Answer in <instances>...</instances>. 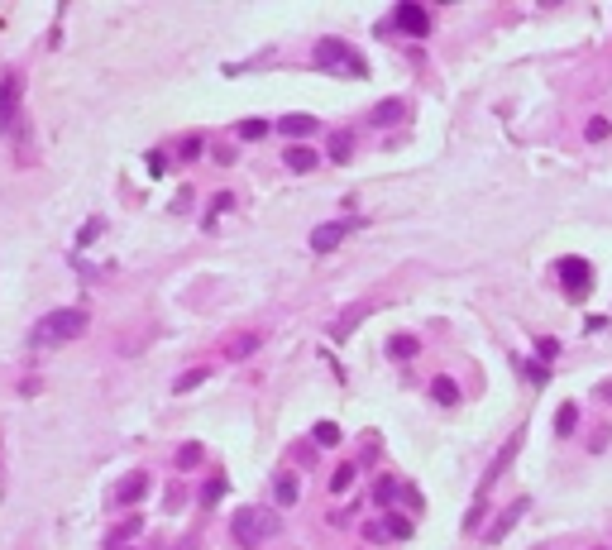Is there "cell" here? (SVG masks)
<instances>
[{"instance_id": "1", "label": "cell", "mask_w": 612, "mask_h": 550, "mask_svg": "<svg viewBox=\"0 0 612 550\" xmlns=\"http://www.w3.org/2000/svg\"><path fill=\"white\" fill-rule=\"evenodd\" d=\"M86 326H91L86 306H62V311L39 316V326L29 330V340H34V345H67V340L86 335Z\"/></svg>"}, {"instance_id": "2", "label": "cell", "mask_w": 612, "mask_h": 550, "mask_svg": "<svg viewBox=\"0 0 612 550\" xmlns=\"http://www.w3.org/2000/svg\"><path fill=\"white\" fill-rule=\"evenodd\" d=\"M230 531H235V541H240L244 550H259L268 536H278V517H273L268 507H240L235 522H230Z\"/></svg>"}, {"instance_id": "3", "label": "cell", "mask_w": 612, "mask_h": 550, "mask_svg": "<svg viewBox=\"0 0 612 550\" xmlns=\"http://www.w3.org/2000/svg\"><path fill=\"white\" fill-rule=\"evenodd\" d=\"M311 62H316V67H340V72H349V77H369V62L354 53L345 39H320Z\"/></svg>"}, {"instance_id": "4", "label": "cell", "mask_w": 612, "mask_h": 550, "mask_svg": "<svg viewBox=\"0 0 612 550\" xmlns=\"http://www.w3.org/2000/svg\"><path fill=\"white\" fill-rule=\"evenodd\" d=\"M555 277H559V287H564V292H569V297L579 302L588 287H593V263L569 254V259H559V263H555Z\"/></svg>"}, {"instance_id": "5", "label": "cell", "mask_w": 612, "mask_h": 550, "mask_svg": "<svg viewBox=\"0 0 612 550\" xmlns=\"http://www.w3.org/2000/svg\"><path fill=\"white\" fill-rule=\"evenodd\" d=\"M20 72H5L0 77V135H15V125H20Z\"/></svg>"}, {"instance_id": "6", "label": "cell", "mask_w": 612, "mask_h": 550, "mask_svg": "<svg viewBox=\"0 0 612 550\" xmlns=\"http://www.w3.org/2000/svg\"><path fill=\"white\" fill-rule=\"evenodd\" d=\"M526 507H531L526 497H512V502H507L503 512H498V522L488 526V536H483V541H493V546H498V541H503L507 531H512V526H517V522H522V517H526Z\"/></svg>"}, {"instance_id": "7", "label": "cell", "mask_w": 612, "mask_h": 550, "mask_svg": "<svg viewBox=\"0 0 612 550\" xmlns=\"http://www.w3.org/2000/svg\"><path fill=\"white\" fill-rule=\"evenodd\" d=\"M393 25H397V29H407L412 39H426V34H430V15L421 10V5H412V0H407V5H397Z\"/></svg>"}, {"instance_id": "8", "label": "cell", "mask_w": 612, "mask_h": 550, "mask_svg": "<svg viewBox=\"0 0 612 550\" xmlns=\"http://www.w3.org/2000/svg\"><path fill=\"white\" fill-rule=\"evenodd\" d=\"M349 230V220H325V225H316V235H311V249L316 254H330V249H340V240H345Z\"/></svg>"}, {"instance_id": "9", "label": "cell", "mask_w": 612, "mask_h": 550, "mask_svg": "<svg viewBox=\"0 0 612 550\" xmlns=\"http://www.w3.org/2000/svg\"><path fill=\"white\" fill-rule=\"evenodd\" d=\"M144 493H149V474H144V469H134V474H125V479L115 483V502H120V507H134Z\"/></svg>"}, {"instance_id": "10", "label": "cell", "mask_w": 612, "mask_h": 550, "mask_svg": "<svg viewBox=\"0 0 612 550\" xmlns=\"http://www.w3.org/2000/svg\"><path fill=\"white\" fill-rule=\"evenodd\" d=\"M517 450H522V426H517V436H512V440L503 445V455H498V460L488 465V474H483V488H479V497L488 493V488H493V479H503V474H507V465L517 460Z\"/></svg>"}, {"instance_id": "11", "label": "cell", "mask_w": 612, "mask_h": 550, "mask_svg": "<svg viewBox=\"0 0 612 550\" xmlns=\"http://www.w3.org/2000/svg\"><path fill=\"white\" fill-rule=\"evenodd\" d=\"M278 130L292 135V139H306V135H316V130H320V120H316V115H283Z\"/></svg>"}, {"instance_id": "12", "label": "cell", "mask_w": 612, "mask_h": 550, "mask_svg": "<svg viewBox=\"0 0 612 550\" xmlns=\"http://www.w3.org/2000/svg\"><path fill=\"white\" fill-rule=\"evenodd\" d=\"M283 163L292 167V172H311V167L320 163V153H316V149H306V144H292V149L283 153Z\"/></svg>"}, {"instance_id": "13", "label": "cell", "mask_w": 612, "mask_h": 550, "mask_svg": "<svg viewBox=\"0 0 612 550\" xmlns=\"http://www.w3.org/2000/svg\"><path fill=\"white\" fill-rule=\"evenodd\" d=\"M369 311H373L369 302H359V306H354V311H349V316H340V321L330 326V340H349V335H354V326H359V321H364Z\"/></svg>"}, {"instance_id": "14", "label": "cell", "mask_w": 612, "mask_h": 550, "mask_svg": "<svg viewBox=\"0 0 612 550\" xmlns=\"http://www.w3.org/2000/svg\"><path fill=\"white\" fill-rule=\"evenodd\" d=\"M273 493H278V502H283V507H292L297 497H301V483H297V474H287V469H283V474L273 479Z\"/></svg>"}, {"instance_id": "15", "label": "cell", "mask_w": 612, "mask_h": 550, "mask_svg": "<svg viewBox=\"0 0 612 550\" xmlns=\"http://www.w3.org/2000/svg\"><path fill=\"white\" fill-rule=\"evenodd\" d=\"M430 397H435L440 407H454V402H459V387H454V378H430Z\"/></svg>"}, {"instance_id": "16", "label": "cell", "mask_w": 612, "mask_h": 550, "mask_svg": "<svg viewBox=\"0 0 612 550\" xmlns=\"http://www.w3.org/2000/svg\"><path fill=\"white\" fill-rule=\"evenodd\" d=\"M349 153H354V135H349V130H335V135H330V158H335V163H349Z\"/></svg>"}, {"instance_id": "17", "label": "cell", "mask_w": 612, "mask_h": 550, "mask_svg": "<svg viewBox=\"0 0 612 550\" xmlns=\"http://www.w3.org/2000/svg\"><path fill=\"white\" fill-rule=\"evenodd\" d=\"M402 115H407V106H402V101H383V106L373 110L369 120H373V125H397Z\"/></svg>"}, {"instance_id": "18", "label": "cell", "mask_w": 612, "mask_h": 550, "mask_svg": "<svg viewBox=\"0 0 612 550\" xmlns=\"http://www.w3.org/2000/svg\"><path fill=\"white\" fill-rule=\"evenodd\" d=\"M416 350H421L416 335H393V340H388V355H393V359H412Z\"/></svg>"}, {"instance_id": "19", "label": "cell", "mask_w": 612, "mask_h": 550, "mask_svg": "<svg viewBox=\"0 0 612 550\" xmlns=\"http://www.w3.org/2000/svg\"><path fill=\"white\" fill-rule=\"evenodd\" d=\"M574 421H579V407L564 402V407L555 412V436H574Z\"/></svg>"}, {"instance_id": "20", "label": "cell", "mask_w": 612, "mask_h": 550, "mask_svg": "<svg viewBox=\"0 0 612 550\" xmlns=\"http://www.w3.org/2000/svg\"><path fill=\"white\" fill-rule=\"evenodd\" d=\"M383 526H388V536H393V541H407V536H412V517H402V512H388V517H383Z\"/></svg>"}, {"instance_id": "21", "label": "cell", "mask_w": 612, "mask_h": 550, "mask_svg": "<svg viewBox=\"0 0 612 550\" xmlns=\"http://www.w3.org/2000/svg\"><path fill=\"white\" fill-rule=\"evenodd\" d=\"M254 350H259V335H240V340L225 345V355H230V359H249Z\"/></svg>"}, {"instance_id": "22", "label": "cell", "mask_w": 612, "mask_h": 550, "mask_svg": "<svg viewBox=\"0 0 612 550\" xmlns=\"http://www.w3.org/2000/svg\"><path fill=\"white\" fill-rule=\"evenodd\" d=\"M393 497H397V479H378L373 483V502L378 507H393Z\"/></svg>"}, {"instance_id": "23", "label": "cell", "mask_w": 612, "mask_h": 550, "mask_svg": "<svg viewBox=\"0 0 612 550\" xmlns=\"http://www.w3.org/2000/svg\"><path fill=\"white\" fill-rule=\"evenodd\" d=\"M220 497H225V474H215V479H206V488H201V502H206V507H215Z\"/></svg>"}, {"instance_id": "24", "label": "cell", "mask_w": 612, "mask_h": 550, "mask_svg": "<svg viewBox=\"0 0 612 550\" xmlns=\"http://www.w3.org/2000/svg\"><path fill=\"white\" fill-rule=\"evenodd\" d=\"M235 135H240L244 144H249V139H264L268 135V120H240V125H235Z\"/></svg>"}, {"instance_id": "25", "label": "cell", "mask_w": 612, "mask_h": 550, "mask_svg": "<svg viewBox=\"0 0 612 550\" xmlns=\"http://www.w3.org/2000/svg\"><path fill=\"white\" fill-rule=\"evenodd\" d=\"M311 436H316V445H340V426H335V421H316Z\"/></svg>"}, {"instance_id": "26", "label": "cell", "mask_w": 612, "mask_h": 550, "mask_svg": "<svg viewBox=\"0 0 612 550\" xmlns=\"http://www.w3.org/2000/svg\"><path fill=\"white\" fill-rule=\"evenodd\" d=\"M225 211H230V192H220V196H215V201H211V211L201 216V225L211 230V225H215V220H220V216H225Z\"/></svg>"}, {"instance_id": "27", "label": "cell", "mask_w": 612, "mask_h": 550, "mask_svg": "<svg viewBox=\"0 0 612 550\" xmlns=\"http://www.w3.org/2000/svg\"><path fill=\"white\" fill-rule=\"evenodd\" d=\"M517 369H522V373H526V378H531L536 387H540V383H550V369H545V364H531V359H522Z\"/></svg>"}, {"instance_id": "28", "label": "cell", "mask_w": 612, "mask_h": 550, "mask_svg": "<svg viewBox=\"0 0 612 550\" xmlns=\"http://www.w3.org/2000/svg\"><path fill=\"white\" fill-rule=\"evenodd\" d=\"M354 474H359L354 465H340V469H335V479H330V493H345L349 483H354Z\"/></svg>"}, {"instance_id": "29", "label": "cell", "mask_w": 612, "mask_h": 550, "mask_svg": "<svg viewBox=\"0 0 612 550\" xmlns=\"http://www.w3.org/2000/svg\"><path fill=\"white\" fill-rule=\"evenodd\" d=\"M206 373H211V369H191V373H182V378L172 383V392H191L196 383H206Z\"/></svg>"}, {"instance_id": "30", "label": "cell", "mask_w": 612, "mask_h": 550, "mask_svg": "<svg viewBox=\"0 0 612 550\" xmlns=\"http://www.w3.org/2000/svg\"><path fill=\"white\" fill-rule=\"evenodd\" d=\"M196 460H201V445H182L172 465H177V469H191V465H196Z\"/></svg>"}, {"instance_id": "31", "label": "cell", "mask_w": 612, "mask_h": 550, "mask_svg": "<svg viewBox=\"0 0 612 550\" xmlns=\"http://www.w3.org/2000/svg\"><path fill=\"white\" fill-rule=\"evenodd\" d=\"M483 512H488V497H479L474 507H469V517H464V531H479V522H483Z\"/></svg>"}, {"instance_id": "32", "label": "cell", "mask_w": 612, "mask_h": 550, "mask_svg": "<svg viewBox=\"0 0 612 550\" xmlns=\"http://www.w3.org/2000/svg\"><path fill=\"white\" fill-rule=\"evenodd\" d=\"M584 135H588V139H608V135H612V125L603 120V115H598V120H588V125H584Z\"/></svg>"}, {"instance_id": "33", "label": "cell", "mask_w": 612, "mask_h": 550, "mask_svg": "<svg viewBox=\"0 0 612 550\" xmlns=\"http://www.w3.org/2000/svg\"><path fill=\"white\" fill-rule=\"evenodd\" d=\"M201 149H206V139H201V135H191V139L182 144V158H201Z\"/></svg>"}, {"instance_id": "34", "label": "cell", "mask_w": 612, "mask_h": 550, "mask_svg": "<svg viewBox=\"0 0 612 550\" xmlns=\"http://www.w3.org/2000/svg\"><path fill=\"white\" fill-rule=\"evenodd\" d=\"M96 235H101V220L91 216V220H86V230H81V235H77V245H91V240H96Z\"/></svg>"}, {"instance_id": "35", "label": "cell", "mask_w": 612, "mask_h": 550, "mask_svg": "<svg viewBox=\"0 0 612 550\" xmlns=\"http://www.w3.org/2000/svg\"><path fill=\"white\" fill-rule=\"evenodd\" d=\"M536 355H540V359H555L559 355V340H536Z\"/></svg>"}, {"instance_id": "36", "label": "cell", "mask_w": 612, "mask_h": 550, "mask_svg": "<svg viewBox=\"0 0 612 550\" xmlns=\"http://www.w3.org/2000/svg\"><path fill=\"white\" fill-rule=\"evenodd\" d=\"M130 536H139V517H130V522L115 531V541H130Z\"/></svg>"}, {"instance_id": "37", "label": "cell", "mask_w": 612, "mask_h": 550, "mask_svg": "<svg viewBox=\"0 0 612 550\" xmlns=\"http://www.w3.org/2000/svg\"><path fill=\"white\" fill-rule=\"evenodd\" d=\"M149 172L163 177V172H168V158H163V153H149Z\"/></svg>"}, {"instance_id": "38", "label": "cell", "mask_w": 612, "mask_h": 550, "mask_svg": "<svg viewBox=\"0 0 612 550\" xmlns=\"http://www.w3.org/2000/svg\"><path fill=\"white\" fill-rule=\"evenodd\" d=\"M598 392H603V402H612V383H608V387H598Z\"/></svg>"}]
</instances>
